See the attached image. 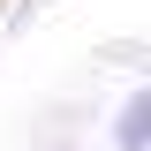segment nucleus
I'll return each mask as SVG.
<instances>
[{
  "mask_svg": "<svg viewBox=\"0 0 151 151\" xmlns=\"http://www.w3.org/2000/svg\"><path fill=\"white\" fill-rule=\"evenodd\" d=\"M113 151H151V83H136L113 113Z\"/></svg>",
  "mask_w": 151,
  "mask_h": 151,
  "instance_id": "nucleus-1",
  "label": "nucleus"
}]
</instances>
